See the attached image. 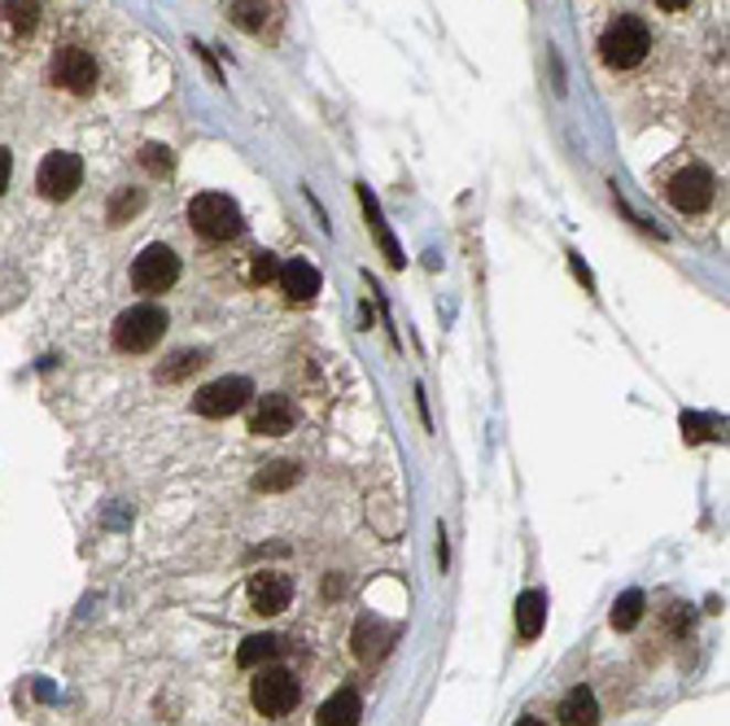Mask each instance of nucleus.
Returning <instances> with one entry per match:
<instances>
[{
	"label": "nucleus",
	"instance_id": "9",
	"mask_svg": "<svg viewBox=\"0 0 730 726\" xmlns=\"http://www.w3.org/2000/svg\"><path fill=\"white\" fill-rule=\"evenodd\" d=\"M53 84H62L75 97L93 93L97 88V62H93V53H84L75 44L71 49H57V57H53Z\"/></svg>",
	"mask_w": 730,
	"mask_h": 726
},
{
	"label": "nucleus",
	"instance_id": "26",
	"mask_svg": "<svg viewBox=\"0 0 730 726\" xmlns=\"http://www.w3.org/2000/svg\"><path fill=\"white\" fill-rule=\"evenodd\" d=\"M9 171H13V158H9V149L0 145V193L9 189Z\"/></svg>",
	"mask_w": 730,
	"mask_h": 726
},
{
	"label": "nucleus",
	"instance_id": "23",
	"mask_svg": "<svg viewBox=\"0 0 730 726\" xmlns=\"http://www.w3.org/2000/svg\"><path fill=\"white\" fill-rule=\"evenodd\" d=\"M262 4L258 0H233V18L241 22V26H249V31H262Z\"/></svg>",
	"mask_w": 730,
	"mask_h": 726
},
{
	"label": "nucleus",
	"instance_id": "15",
	"mask_svg": "<svg viewBox=\"0 0 730 726\" xmlns=\"http://www.w3.org/2000/svg\"><path fill=\"white\" fill-rule=\"evenodd\" d=\"M595 723H600L595 692H591V687H573V692L560 701V726H595Z\"/></svg>",
	"mask_w": 730,
	"mask_h": 726
},
{
	"label": "nucleus",
	"instance_id": "28",
	"mask_svg": "<svg viewBox=\"0 0 730 726\" xmlns=\"http://www.w3.org/2000/svg\"><path fill=\"white\" fill-rule=\"evenodd\" d=\"M516 726H547V723H543V718H520Z\"/></svg>",
	"mask_w": 730,
	"mask_h": 726
},
{
	"label": "nucleus",
	"instance_id": "10",
	"mask_svg": "<svg viewBox=\"0 0 730 726\" xmlns=\"http://www.w3.org/2000/svg\"><path fill=\"white\" fill-rule=\"evenodd\" d=\"M293 425H298V407H293V398H285V394L258 398V407H254V416H249V434H258V438H280V434H289Z\"/></svg>",
	"mask_w": 730,
	"mask_h": 726
},
{
	"label": "nucleus",
	"instance_id": "2",
	"mask_svg": "<svg viewBox=\"0 0 730 726\" xmlns=\"http://www.w3.org/2000/svg\"><path fill=\"white\" fill-rule=\"evenodd\" d=\"M647 49H652V31H647V22L634 18V13L609 22V31H604V40H600V53H604V62H609L612 71H634V66L647 57Z\"/></svg>",
	"mask_w": 730,
	"mask_h": 726
},
{
	"label": "nucleus",
	"instance_id": "7",
	"mask_svg": "<svg viewBox=\"0 0 730 726\" xmlns=\"http://www.w3.org/2000/svg\"><path fill=\"white\" fill-rule=\"evenodd\" d=\"M35 184H40V193H44L49 202H66V197H75V189L84 184V162H79V153H71V149L49 153V158L40 162Z\"/></svg>",
	"mask_w": 730,
	"mask_h": 726
},
{
	"label": "nucleus",
	"instance_id": "13",
	"mask_svg": "<svg viewBox=\"0 0 730 726\" xmlns=\"http://www.w3.org/2000/svg\"><path fill=\"white\" fill-rule=\"evenodd\" d=\"M359 723H364V701L351 687H342L337 696H329L320 705V714H315V726H359Z\"/></svg>",
	"mask_w": 730,
	"mask_h": 726
},
{
	"label": "nucleus",
	"instance_id": "14",
	"mask_svg": "<svg viewBox=\"0 0 730 726\" xmlns=\"http://www.w3.org/2000/svg\"><path fill=\"white\" fill-rule=\"evenodd\" d=\"M543 626H547V596L543 591H520V600H516V634L525 643H534L543 634Z\"/></svg>",
	"mask_w": 730,
	"mask_h": 726
},
{
	"label": "nucleus",
	"instance_id": "27",
	"mask_svg": "<svg viewBox=\"0 0 730 726\" xmlns=\"http://www.w3.org/2000/svg\"><path fill=\"white\" fill-rule=\"evenodd\" d=\"M656 4H661V9H665V13H678V9H687V4H691V0H656Z\"/></svg>",
	"mask_w": 730,
	"mask_h": 726
},
{
	"label": "nucleus",
	"instance_id": "6",
	"mask_svg": "<svg viewBox=\"0 0 730 726\" xmlns=\"http://www.w3.org/2000/svg\"><path fill=\"white\" fill-rule=\"evenodd\" d=\"M180 280V258L171 245H144L140 258L131 263V285L140 293H167Z\"/></svg>",
	"mask_w": 730,
	"mask_h": 726
},
{
	"label": "nucleus",
	"instance_id": "18",
	"mask_svg": "<svg viewBox=\"0 0 730 726\" xmlns=\"http://www.w3.org/2000/svg\"><path fill=\"white\" fill-rule=\"evenodd\" d=\"M0 22H4L13 35H31V31H35V4H31V0H4V4H0Z\"/></svg>",
	"mask_w": 730,
	"mask_h": 726
},
{
	"label": "nucleus",
	"instance_id": "16",
	"mask_svg": "<svg viewBox=\"0 0 730 726\" xmlns=\"http://www.w3.org/2000/svg\"><path fill=\"white\" fill-rule=\"evenodd\" d=\"M359 202H364V220H367V228L376 233V242H380V249H385V258H389V267H402V263H407V254L398 249V242H394V233L385 228V220H380V206L372 202V193H367L364 184H359Z\"/></svg>",
	"mask_w": 730,
	"mask_h": 726
},
{
	"label": "nucleus",
	"instance_id": "24",
	"mask_svg": "<svg viewBox=\"0 0 730 726\" xmlns=\"http://www.w3.org/2000/svg\"><path fill=\"white\" fill-rule=\"evenodd\" d=\"M202 360H206V355H175V367H162L158 376H162V381H180V376H189L193 367H202Z\"/></svg>",
	"mask_w": 730,
	"mask_h": 726
},
{
	"label": "nucleus",
	"instance_id": "11",
	"mask_svg": "<svg viewBox=\"0 0 730 726\" xmlns=\"http://www.w3.org/2000/svg\"><path fill=\"white\" fill-rule=\"evenodd\" d=\"M293 600V583L285 578V574H271V569H262V574H254L249 578V605L254 612H262V617H276V612H285Z\"/></svg>",
	"mask_w": 730,
	"mask_h": 726
},
{
	"label": "nucleus",
	"instance_id": "8",
	"mask_svg": "<svg viewBox=\"0 0 730 726\" xmlns=\"http://www.w3.org/2000/svg\"><path fill=\"white\" fill-rule=\"evenodd\" d=\"M713 189H718L713 171L700 167V162H691V167H683V171L669 180V202H674V211H683V215H700V211L713 202Z\"/></svg>",
	"mask_w": 730,
	"mask_h": 726
},
{
	"label": "nucleus",
	"instance_id": "21",
	"mask_svg": "<svg viewBox=\"0 0 730 726\" xmlns=\"http://www.w3.org/2000/svg\"><path fill=\"white\" fill-rule=\"evenodd\" d=\"M276 276H280L276 254H267V249H262V254H254V258H249V280H254V285H267V280H276Z\"/></svg>",
	"mask_w": 730,
	"mask_h": 726
},
{
	"label": "nucleus",
	"instance_id": "5",
	"mask_svg": "<svg viewBox=\"0 0 730 726\" xmlns=\"http://www.w3.org/2000/svg\"><path fill=\"white\" fill-rule=\"evenodd\" d=\"M249 398H254V385L245 376H219V381H211V385L197 389L193 412L206 416V420H224V416H237Z\"/></svg>",
	"mask_w": 730,
	"mask_h": 726
},
{
	"label": "nucleus",
	"instance_id": "25",
	"mask_svg": "<svg viewBox=\"0 0 730 726\" xmlns=\"http://www.w3.org/2000/svg\"><path fill=\"white\" fill-rule=\"evenodd\" d=\"M140 206H144V197H140V193H119V197H115V206H110V220L122 224V215H136Z\"/></svg>",
	"mask_w": 730,
	"mask_h": 726
},
{
	"label": "nucleus",
	"instance_id": "20",
	"mask_svg": "<svg viewBox=\"0 0 730 726\" xmlns=\"http://www.w3.org/2000/svg\"><path fill=\"white\" fill-rule=\"evenodd\" d=\"M298 478H302V469H298V465L276 460V465H267V469L254 478V485H258V490H289V485H298Z\"/></svg>",
	"mask_w": 730,
	"mask_h": 726
},
{
	"label": "nucleus",
	"instance_id": "4",
	"mask_svg": "<svg viewBox=\"0 0 730 726\" xmlns=\"http://www.w3.org/2000/svg\"><path fill=\"white\" fill-rule=\"evenodd\" d=\"M249 701L262 718H285L293 705H298V679L280 665H262L254 687H249Z\"/></svg>",
	"mask_w": 730,
	"mask_h": 726
},
{
	"label": "nucleus",
	"instance_id": "22",
	"mask_svg": "<svg viewBox=\"0 0 730 726\" xmlns=\"http://www.w3.org/2000/svg\"><path fill=\"white\" fill-rule=\"evenodd\" d=\"M140 162H144L153 175H162V171H171V149H167V145H144V149H140Z\"/></svg>",
	"mask_w": 730,
	"mask_h": 726
},
{
	"label": "nucleus",
	"instance_id": "3",
	"mask_svg": "<svg viewBox=\"0 0 730 726\" xmlns=\"http://www.w3.org/2000/svg\"><path fill=\"white\" fill-rule=\"evenodd\" d=\"M167 333V311L153 307V302H140V307H127L119 320H115V346L127 355H140V351H153Z\"/></svg>",
	"mask_w": 730,
	"mask_h": 726
},
{
	"label": "nucleus",
	"instance_id": "12",
	"mask_svg": "<svg viewBox=\"0 0 730 726\" xmlns=\"http://www.w3.org/2000/svg\"><path fill=\"white\" fill-rule=\"evenodd\" d=\"M280 289H285V298L289 302H311L315 293H320V271H315V263H307V258H289V263H280Z\"/></svg>",
	"mask_w": 730,
	"mask_h": 726
},
{
	"label": "nucleus",
	"instance_id": "19",
	"mask_svg": "<svg viewBox=\"0 0 730 726\" xmlns=\"http://www.w3.org/2000/svg\"><path fill=\"white\" fill-rule=\"evenodd\" d=\"M643 608H647V596H643V591H625V596L612 605V630H634L638 617H643Z\"/></svg>",
	"mask_w": 730,
	"mask_h": 726
},
{
	"label": "nucleus",
	"instance_id": "17",
	"mask_svg": "<svg viewBox=\"0 0 730 726\" xmlns=\"http://www.w3.org/2000/svg\"><path fill=\"white\" fill-rule=\"evenodd\" d=\"M271 656H280V639H276V634H249L241 648H237V665H241V670L267 665Z\"/></svg>",
	"mask_w": 730,
	"mask_h": 726
},
{
	"label": "nucleus",
	"instance_id": "1",
	"mask_svg": "<svg viewBox=\"0 0 730 726\" xmlns=\"http://www.w3.org/2000/svg\"><path fill=\"white\" fill-rule=\"evenodd\" d=\"M189 224L206 242H233L241 233V206L228 193H197L189 202Z\"/></svg>",
	"mask_w": 730,
	"mask_h": 726
}]
</instances>
